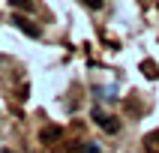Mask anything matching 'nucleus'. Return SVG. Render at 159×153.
<instances>
[{"mask_svg": "<svg viewBox=\"0 0 159 153\" xmlns=\"http://www.w3.org/2000/svg\"><path fill=\"white\" fill-rule=\"evenodd\" d=\"M144 150L147 153H159V132H150L144 138Z\"/></svg>", "mask_w": 159, "mask_h": 153, "instance_id": "3", "label": "nucleus"}, {"mask_svg": "<svg viewBox=\"0 0 159 153\" xmlns=\"http://www.w3.org/2000/svg\"><path fill=\"white\" fill-rule=\"evenodd\" d=\"M60 153H87V150H84L81 144H66V147H63Z\"/></svg>", "mask_w": 159, "mask_h": 153, "instance_id": "7", "label": "nucleus"}, {"mask_svg": "<svg viewBox=\"0 0 159 153\" xmlns=\"http://www.w3.org/2000/svg\"><path fill=\"white\" fill-rule=\"evenodd\" d=\"M45 144L48 141H54V138H60V126H48V129H42V135H39Z\"/></svg>", "mask_w": 159, "mask_h": 153, "instance_id": "4", "label": "nucleus"}, {"mask_svg": "<svg viewBox=\"0 0 159 153\" xmlns=\"http://www.w3.org/2000/svg\"><path fill=\"white\" fill-rule=\"evenodd\" d=\"M9 3L15 9H21V12H30V9H33V0H9Z\"/></svg>", "mask_w": 159, "mask_h": 153, "instance_id": "6", "label": "nucleus"}, {"mask_svg": "<svg viewBox=\"0 0 159 153\" xmlns=\"http://www.w3.org/2000/svg\"><path fill=\"white\" fill-rule=\"evenodd\" d=\"M81 3H84L87 9H102V3H105V0H81Z\"/></svg>", "mask_w": 159, "mask_h": 153, "instance_id": "8", "label": "nucleus"}, {"mask_svg": "<svg viewBox=\"0 0 159 153\" xmlns=\"http://www.w3.org/2000/svg\"><path fill=\"white\" fill-rule=\"evenodd\" d=\"M141 72L147 75V78H156V75H159V66H156L153 60H144V63H141Z\"/></svg>", "mask_w": 159, "mask_h": 153, "instance_id": "5", "label": "nucleus"}, {"mask_svg": "<svg viewBox=\"0 0 159 153\" xmlns=\"http://www.w3.org/2000/svg\"><path fill=\"white\" fill-rule=\"evenodd\" d=\"M12 24H15L18 30H21V33H27V36H33V39H39V33H42V30H39V27H36L33 21H27L24 15H15V18H12Z\"/></svg>", "mask_w": 159, "mask_h": 153, "instance_id": "1", "label": "nucleus"}, {"mask_svg": "<svg viewBox=\"0 0 159 153\" xmlns=\"http://www.w3.org/2000/svg\"><path fill=\"white\" fill-rule=\"evenodd\" d=\"M93 117H96V123L102 126V129H108V132H117V129H120V123H117L114 117H105L102 111H93Z\"/></svg>", "mask_w": 159, "mask_h": 153, "instance_id": "2", "label": "nucleus"}]
</instances>
